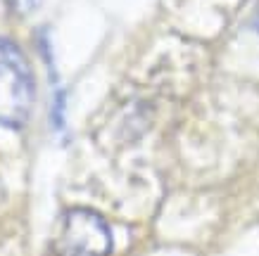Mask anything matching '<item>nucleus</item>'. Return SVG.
Listing matches in <instances>:
<instances>
[{"label":"nucleus","instance_id":"nucleus-3","mask_svg":"<svg viewBox=\"0 0 259 256\" xmlns=\"http://www.w3.org/2000/svg\"><path fill=\"white\" fill-rule=\"evenodd\" d=\"M5 3L15 10L17 15H29V12L36 8V3H38V0H5Z\"/></svg>","mask_w":259,"mask_h":256},{"label":"nucleus","instance_id":"nucleus-4","mask_svg":"<svg viewBox=\"0 0 259 256\" xmlns=\"http://www.w3.org/2000/svg\"><path fill=\"white\" fill-rule=\"evenodd\" d=\"M254 26H257V31H259V12H257V17H254Z\"/></svg>","mask_w":259,"mask_h":256},{"label":"nucleus","instance_id":"nucleus-1","mask_svg":"<svg viewBox=\"0 0 259 256\" xmlns=\"http://www.w3.org/2000/svg\"><path fill=\"white\" fill-rule=\"evenodd\" d=\"M33 107V76L22 50L0 38V126L22 128Z\"/></svg>","mask_w":259,"mask_h":256},{"label":"nucleus","instance_id":"nucleus-5","mask_svg":"<svg viewBox=\"0 0 259 256\" xmlns=\"http://www.w3.org/2000/svg\"><path fill=\"white\" fill-rule=\"evenodd\" d=\"M0 194H3V187H0Z\"/></svg>","mask_w":259,"mask_h":256},{"label":"nucleus","instance_id":"nucleus-2","mask_svg":"<svg viewBox=\"0 0 259 256\" xmlns=\"http://www.w3.org/2000/svg\"><path fill=\"white\" fill-rule=\"evenodd\" d=\"M55 256H110L112 230L100 214L91 209H69L62 230L53 242Z\"/></svg>","mask_w":259,"mask_h":256}]
</instances>
